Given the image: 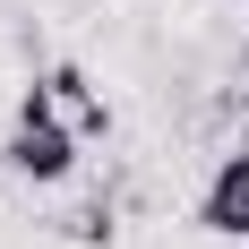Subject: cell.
Instances as JSON below:
<instances>
[{"mask_svg": "<svg viewBox=\"0 0 249 249\" xmlns=\"http://www.w3.org/2000/svg\"><path fill=\"white\" fill-rule=\"evenodd\" d=\"M241 86H249V35H241Z\"/></svg>", "mask_w": 249, "mask_h": 249, "instance_id": "4", "label": "cell"}, {"mask_svg": "<svg viewBox=\"0 0 249 249\" xmlns=\"http://www.w3.org/2000/svg\"><path fill=\"white\" fill-rule=\"evenodd\" d=\"M198 232H215V241H249V146L224 155V163L206 172V189H198Z\"/></svg>", "mask_w": 249, "mask_h": 249, "instance_id": "2", "label": "cell"}, {"mask_svg": "<svg viewBox=\"0 0 249 249\" xmlns=\"http://www.w3.org/2000/svg\"><path fill=\"white\" fill-rule=\"evenodd\" d=\"M77 138L86 129L60 121V95H52V77H35L18 95V129H9V172L35 180V189H60V180L77 172Z\"/></svg>", "mask_w": 249, "mask_h": 249, "instance_id": "1", "label": "cell"}, {"mask_svg": "<svg viewBox=\"0 0 249 249\" xmlns=\"http://www.w3.org/2000/svg\"><path fill=\"white\" fill-rule=\"evenodd\" d=\"M52 95H60V112H69V121L86 129V138L103 129V103H95V86H86L77 69H52Z\"/></svg>", "mask_w": 249, "mask_h": 249, "instance_id": "3", "label": "cell"}]
</instances>
